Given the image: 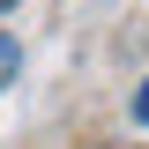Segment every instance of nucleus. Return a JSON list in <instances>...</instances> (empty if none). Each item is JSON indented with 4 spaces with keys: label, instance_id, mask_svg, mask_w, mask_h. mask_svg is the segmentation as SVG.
Returning <instances> with one entry per match:
<instances>
[{
    "label": "nucleus",
    "instance_id": "f257e3e1",
    "mask_svg": "<svg viewBox=\"0 0 149 149\" xmlns=\"http://www.w3.org/2000/svg\"><path fill=\"white\" fill-rule=\"evenodd\" d=\"M8 74H15V45L0 37V82H8Z\"/></svg>",
    "mask_w": 149,
    "mask_h": 149
},
{
    "label": "nucleus",
    "instance_id": "f03ea898",
    "mask_svg": "<svg viewBox=\"0 0 149 149\" xmlns=\"http://www.w3.org/2000/svg\"><path fill=\"white\" fill-rule=\"evenodd\" d=\"M134 119H142V127H149V82H142V90H134Z\"/></svg>",
    "mask_w": 149,
    "mask_h": 149
},
{
    "label": "nucleus",
    "instance_id": "7ed1b4c3",
    "mask_svg": "<svg viewBox=\"0 0 149 149\" xmlns=\"http://www.w3.org/2000/svg\"><path fill=\"white\" fill-rule=\"evenodd\" d=\"M8 8H15V0H0V15H8Z\"/></svg>",
    "mask_w": 149,
    "mask_h": 149
}]
</instances>
